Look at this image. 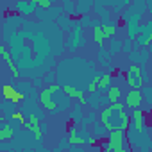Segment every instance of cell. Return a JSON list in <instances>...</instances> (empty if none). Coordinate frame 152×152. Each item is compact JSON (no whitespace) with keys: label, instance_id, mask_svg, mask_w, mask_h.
Segmentation results:
<instances>
[{"label":"cell","instance_id":"6da1fadb","mask_svg":"<svg viewBox=\"0 0 152 152\" xmlns=\"http://www.w3.org/2000/svg\"><path fill=\"white\" fill-rule=\"evenodd\" d=\"M145 9H147V2H145V0H136V2H131V6L120 15L122 16V22L129 29V36L127 38L136 39L140 36V27H141L140 25V20H141Z\"/></svg>","mask_w":152,"mask_h":152},{"label":"cell","instance_id":"7a4b0ae2","mask_svg":"<svg viewBox=\"0 0 152 152\" xmlns=\"http://www.w3.org/2000/svg\"><path fill=\"white\" fill-rule=\"evenodd\" d=\"M100 122L106 125V129L111 131H127L131 125V118L127 115V111H118L113 104H109L107 107H104L100 111Z\"/></svg>","mask_w":152,"mask_h":152},{"label":"cell","instance_id":"3957f363","mask_svg":"<svg viewBox=\"0 0 152 152\" xmlns=\"http://www.w3.org/2000/svg\"><path fill=\"white\" fill-rule=\"evenodd\" d=\"M63 88L56 83V84H52V86H48V88H45V90H41L39 91V95H38V102L48 111V113H57V104H56V100H54V93H57V91H61Z\"/></svg>","mask_w":152,"mask_h":152},{"label":"cell","instance_id":"277c9868","mask_svg":"<svg viewBox=\"0 0 152 152\" xmlns=\"http://www.w3.org/2000/svg\"><path fill=\"white\" fill-rule=\"evenodd\" d=\"M66 48L70 50V52H75L77 48H81L83 45H84V38H83V25H81V22H75V25H73V29L66 34Z\"/></svg>","mask_w":152,"mask_h":152},{"label":"cell","instance_id":"5b68a950","mask_svg":"<svg viewBox=\"0 0 152 152\" xmlns=\"http://www.w3.org/2000/svg\"><path fill=\"white\" fill-rule=\"evenodd\" d=\"M122 147H125V131H111L107 140L102 143V150L106 152H113Z\"/></svg>","mask_w":152,"mask_h":152},{"label":"cell","instance_id":"8992f818","mask_svg":"<svg viewBox=\"0 0 152 152\" xmlns=\"http://www.w3.org/2000/svg\"><path fill=\"white\" fill-rule=\"evenodd\" d=\"M15 11H16V15H20L22 18L23 16H27V15H36V11H38V2L36 0H29V2H16L15 4V7H13Z\"/></svg>","mask_w":152,"mask_h":152},{"label":"cell","instance_id":"52a82bcc","mask_svg":"<svg viewBox=\"0 0 152 152\" xmlns=\"http://www.w3.org/2000/svg\"><path fill=\"white\" fill-rule=\"evenodd\" d=\"M148 57H150V52L148 48H134L129 56V59L132 61V64H138L145 70V64L148 63Z\"/></svg>","mask_w":152,"mask_h":152},{"label":"cell","instance_id":"ba28073f","mask_svg":"<svg viewBox=\"0 0 152 152\" xmlns=\"http://www.w3.org/2000/svg\"><path fill=\"white\" fill-rule=\"evenodd\" d=\"M2 95H4V100L15 102V104H18V102H23V100H25V95H23V93H20L13 84H4V88H2Z\"/></svg>","mask_w":152,"mask_h":152},{"label":"cell","instance_id":"9c48e42d","mask_svg":"<svg viewBox=\"0 0 152 152\" xmlns=\"http://www.w3.org/2000/svg\"><path fill=\"white\" fill-rule=\"evenodd\" d=\"M125 106L129 107V109H140V106H141V102H143V93H141V90H131V91H127V95H125Z\"/></svg>","mask_w":152,"mask_h":152},{"label":"cell","instance_id":"30bf717a","mask_svg":"<svg viewBox=\"0 0 152 152\" xmlns=\"http://www.w3.org/2000/svg\"><path fill=\"white\" fill-rule=\"evenodd\" d=\"M63 91H64V95H66V97H70V99H77V100H79V104H88L86 93H84L83 90H79L77 86L64 84V86H63Z\"/></svg>","mask_w":152,"mask_h":152},{"label":"cell","instance_id":"8fae6325","mask_svg":"<svg viewBox=\"0 0 152 152\" xmlns=\"http://www.w3.org/2000/svg\"><path fill=\"white\" fill-rule=\"evenodd\" d=\"M131 124H132V129L138 131V132H143L145 131V113L141 109H136L131 116Z\"/></svg>","mask_w":152,"mask_h":152},{"label":"cell","instance_id":"7c38bea8","mask_svg":"<svg viewBox=\"0 0 152 152\" xmlns=\"http://www.w3.org/2000/svg\"><path fill=\"white\" fill-rule=\"evenodd\" d=\"M131 6V2H127V0H122V2H120V0H106V7L113 13L115 11V15H122L127 7Z\"/></svg>","mask_w":152,"mask_h":152},{"label":"cell","instance_id":"4fadbf2b","mask_svg":"<svg viewBox=\"0 0 152 152\" xmlns=\"http://www.w3.org/2000/svg\"><path fill=\"white\" fill-rule=\"evenodd\" d=\"M97 61L100 63V66L113 70V68H111V64H113V59H111V54H109V50H107L106 47H100V48H99V54H97Z\"/></svg>","mask_w":152,"mask_h":152},{"label":"cell","instance_id":"5bb4252c","mask_svg":"<svg viewBox=\"0 0 152 152\" xmlns=\"http://www.w3.org/2000/svg\"><path fill=\"white\" fill-rule=\"evenodd\" d=\"M13 138H15L13 127L7 124L6 118H2V122H0V140H2V141H9V140H13Z\"/></svg>","mask_w":152,"mask_h":152},{"label":"cell","instance_id":"9a60e30c","mask_svg":"<svg viewBox=\"0 0 152 152\" xmlns=\"http://www.w3.org/2000/svg\"><path fill=\"white\" fill-rule=\"evenodd\" d=\"M56 25H57L59 29H63L64 32H70V31L73 29V25H75V20H73V16H68V15H63V16H59V18H57V22H56Z\"/></svg>","mask_w":152,"mask_h":152},{"label":"cell","instance_id":"2e32d148","mask_svg":"<svg viewBox=\"0 0 152 152\" xmlns=\"http://www.w3.org/2000/svg\"><path fill=\"white\" fill-rule=\"evenodd\" d=\"M120 97H122V86H118V84L111 86V88L107 90V93H106V99H107L109 104H116V102H120Z\"/></svg>","mask_w":152,"mask_h":152},{"label":"cell","instance_id":"e0dca14e","mask_svg":"<svg viewBox=\"0 0 152 152\" xmlns=\"http://www.w3.org/2000/svg\"><path fill=\"white\" fill-rule=\"evenodd\" d=\"M91 7H93V2H91V0H79V2L75 4V15L86 16Z\"/></svg>","mask_w":152,"mask_h":152},{"label":"cell","instance_id":"ac0fdd59","mask_svg":"<svg viewBox=\"0 0 152 152\" xmlns=\"http://www.w3.org/2000/svg\"><path fill=\"white\" fill-rule=\"evenodd\" d=\"M93 136H95V140H107L109 131L106 129V125L102 122H95L93 124Z\"/></svg>","mask_w":152,"mask_h":152},{"label":"cell","instance_id":"d6986e66","mask_svg":"<svg viewBox=\"0 0 152 152\" xmlns=\"http://www.w3.org/2000/svg\"><path fill=\"white\" fill-rule=\"evenodd\" d=\"M113 72L115 70H109V72H106V73H102L100 75V81H99V90L102 91V90H109L113 84Z\"/></svg>","mask_w":152,"mask_h":152},{"label":"cell","instance_id":"ffe728a7","mask_svg":"<svg viewBox=\"0 0 152 152\" xmlns=\"http://www.w3.org/2000/svg\"><path fill=\"white\" fill-rule=\"evenodd\" d=\"M91 38H93V41H95L97 45H100V47H104V41H106V38H104V32H102V27H97V29H91Z\"/></svg>","mask_w":152,"mask_h":152},{"label":"cell","instance_id":"44dd1931","mask_svg":"<svg viewBox=\"0 0 152 152\" xmlns=\"http://www.w3.org/2000/svg\"><path fill=\"white\" fill-rule=\"evenodd\" d=\"M118 25L116 23H109V25H102V32H104V38L106 39H113L115 38V32H116Z\"/></svg>","mask_w":152,"mask_h":152},{"label":"cell","instance_id":"7402d4cb","mask_svg":"<svg viewBox=\"0 0 152 152\" xmlns=\"http://www.w3.org/2000/svg\"><path fill=\"white\" fill-rule=\"evenodd\" d=\"M107 50H109V54H111V56H115V54L122 52V41H120V39H116V38L109 39V47H107Z\"/></svg>","mask_w":152,"mask_h":152},{"label":"cell","instance_id":"603a6c76","mask_svg":"<svg viewBox=\"0 0 152 152\" xmlns=\"http://www.w3.org/2000/svg\"><path fill=\"white\" fill-rule=\"evenodd\" d=\"M61 7H63L64 15H68V16H75V2H70V0H63V2H61Z\"/></svg>","mask_w":152,"mask_h":152},{"label":"cell","instance_id":"cb8c5ba5","mask_svg":"<svg viewBox=\"0 0 152 152\" xmlns=\"http://www.w3.org/2000/svg\"><path fill=\"white\" fill-rule=\"evenodd\" d=\"M100 99H102V91H100V90H99L97 93H93V95L88 99V104L91 106V109H93V111H95V109H99V106H100V102H99V100H100Z\"/></svg>","mask_w":152,"mask_h":152},{"label":"cell","instance_id":"d4e9b609","mask_svg":"<svg viewBox=\"0 0 152 152\" xmlns=\"http://www.w3.org/2000/svg\"><path fill=\"white\" fill-rule=\"evenodd\" d=\"M132 50H134V39H131V38L124 39V41H122V52L127 54V56H131Z\"/></svg>","mask_w":152,"mask_h":152},{"label":"cell","instance_id":"484cf974","mask_svg":"<svg viewBox=\"0 0 152 152\" xmlns=\"http://www.w3.org/2000/svg\"><path fill=\"white\" fill-rule=\"evenodd\" d=\"M83 104H77V106H73V115H72V120L73 122H83Z\"/></svg>","mask_w":152,"mask_h":152},{"label":"cell","instance_id":"4316f807","mask_svg":"<svg viewBox=\"0 0 152 152\" xmlns=\"http://www.w3.org/2000/svg\"><path fill=\"white\" fill-rule=\"evenodd\" d=\"M70 147H72V143H70L68 136H64V138H63V140L59 141V145H57V147L54 148V152H63L64 148H70Z\"/></svg>","mask_w":152,"mask_h":152},{"label":"cell","instance_id":"83f0119b","mask_svg":"<svg viewBox=\"0 0 152 152\" xmlns=\"http://www.w3.org/2000/svg\"><path fill=\"white\" fill-rule=\"evenodd\" d=\"M95 122H99V120H97V113H95V111L88 113V115L83 118V125H84V127H86V125H90V124H95Z\"/></svg>","mask_w":152,"mask_h":152},{"label":"cell","instance_id":"f1b7e54d","mask_svg":"<svg viewBox=\"0 0 152 152\" xmlns=\"http://www.w3.org/2000/svg\"><path fill=\"white\" fill-rule=\"evenodd\" d=\"M36 2H38V7L43 9V11H48V9H52V7L56 6L52 0H36Z\"/></svg>","mask_w":152,"mask_h":152},{"label":"cell","instance_id":"f546056e","mask_svg":"<svg viewBox=\"0 0 152 152\" xmlns=\"http://www.w3.org/2000/svg\"><path fill=\"white\" fill-rule=\"evenodd\" d=\"M56 73H57V72H54V70H48V73H47L45 77H43V81H45V83H48V84L52 86V84H54V77H56Z\"/></svg>","mask_w":152,"mask_h":152},{"label":"cell","instance_id":"4dcf8cb0","mask_svg":"<svg viewBox=\"0 0 152 152\" xmlns=\"http://www.w3.org/2000/svg\"><path fill=\"white\" fill-rule=\"evenodd\" d=\"M41 83H43V81H41V79H39V77H36V79H34V81H32V84H34V86H36V88H38V86H39V84H41Z\"/></svg>","mask_w":152,"mask_h":152},{"label":"cell","instance_id":"1f68e13d","mask_svg":"<svg viewBox=\"0 0 152 152\" xmlns=\"http://www.w3.org/2000/svg\"><path fill=\"white\" fill-rule=\"evenodd\" d=\"M47 131H48V125H47V124H45V122H43V124H41V132H43V134H45V132H47Z\"/></svg>","mask_w":152,"mask_h":152},{"label":"cell","instance_id":"d6a6232c","mask_svg":"<svg viewBox=\"0 0 152 152\" xmlns=\"http://www.w3.org/2000/svg\"><path fill=\"white\" fill-rule=\"evenodd\" d=\"M113 152H129L125 147H122V148H116V150H113Z\"/></svg>","mask_w":152,"mask_h":152},{"label":"cell","instance_id":"836d02e7","mask_svg":"<svg viewBox=\"0 0 152 152\" xmlns=\"http://www.w3.org/2000/svg\"><path fill=\"white\" fill-rule=\"evenodd\" d=\"M147 48H148V52H150V54H152V43H150V45H148V47H147Z\"/></svg>","mask_w":152,"mask_h":152},{"label":"cell","instance_id":"e575fe53","mask_svg":"<svg viewBox=\"0 0 152 152\" xmlns=\"http://www.w3.org/2000/svg\"><path fill=\"white\" fill-rule=\"evenodd\" d=\"M150 79H152V68H150Z\"/></svg>","mask_w":152,"mask_h":152},{"label":"cell","instance_id":"d590c367","mask_svg":"<svg viewBox=\"0 0 152 152\" xmlns=\"http://www.w3.org/2000/svg\"><path fill=\"white\" fill-rule=\"evenodd\" d=\"M97 152H106V150H97Z\"/></svg>","mask_w":152,"mask_h":152},{"label":"cell","instance_id":"8d00e7d4","mask_svg":"<svg viewBox=\"0 0 152 152\" xmlns=\"http://www.w3.org/2000/svg\"><path fill=\"white\" fill-rule=\"evenodd\" d=\"M36 152H41V150H39V148H38V150H36Z\"/></svg>","mask_w":152,"mask_h":152}]
</instances>
